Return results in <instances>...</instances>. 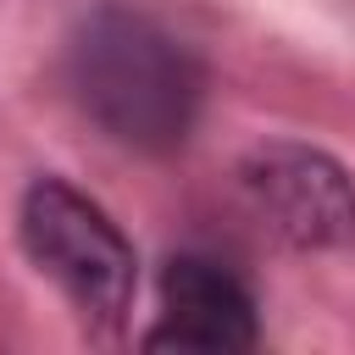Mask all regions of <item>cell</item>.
<instances>
[{
  "mask_svg": "<svg viewBox=\"0 0 355 355\" xmlns=\"http://www.w3.org/2000/svg\"><path fill=\"white\" fill-rule=\"evenodd\" d=\"M72 105L133 155H172L205 111L200 55L133 6H94L61 50Z\"/></svg>",
  "mask_w": 355,
  "mask_h": 355,
  "instance_id": "6da1fadb",
  "label": "cell"
},
{
  "mask_svg": "<svg viewBox=\"0 0 355 355\" xmlns=\"http://www.w3.org/2000/svg\"><path fill=\"white\" fill-rule=\"evenodd\" d=\"M17 244L89 338L122 333L139 294V255L94 194L55 172L28 178V189L17 194Z\"/></svg>",
  "mask_w": 355,
  "mask_h": 355,
  "instance_id": "7a4b0ae2",
  "label": "cell"
},
{
  "mask_svg": "<svg viewBox=\"0 0 355 355\" xmlns=\"http://www.w3.org/2000/svg\"><path fill=\"white\" fill-rule=\"evenodd\" d=\"M239 194L288 250L322 255L355 244V172L305 139H261L239 155Z\"/></svg>",
  "mask_w": 355,
  "mask_h": 355,
  "instance_id": "3957f363",
  "label": "cell"
},
{
  "mask_svg": "<svg viewBox=\"0 0 355 355\" xmlns=\"http://www.w3.org/2000/svg\"><path fill=\"white\" fill-rule=\"evenodd\" d=\"M139 344L150 355H239L261 344V305L227 261L178 250L155 272V322Z\"/></svg>",
  "mask_w": 355,
  "mask_h": 355,
  "instance_id": "277c9868",
  "label": "cell"
}]
</instances>
